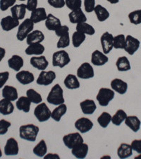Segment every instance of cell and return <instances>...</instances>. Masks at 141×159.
Segmentation results:
<instances>
[{"label":"cell","mask_w":141,"mask_h":159,"mask_svg":"<svg viewBox=\"0 0 141 159\" xmlns=\"http://www.w3.org/2000/svg\"><path fill=\"white\" fill-rule=\"evenodd\" d=\"M40 128L34 124L21 125L19 128V136L22 139L34 142L36 141Z\"/></svg>","instance_id":"cell-1"},{"label":"cell","mask_w":141,"mask_h":159,"mask_svg":"<svg viewBox=\"0 0 141 159\" xmlns=\"http://www.w3.org/2000/svg\"><path fill=\"white\" fill-rule=\"evenodd\" d=\"M47 101L50 104L56 106L64 103L65 100L64 98V91L59 84H56L51 89L47 97Z\"/></svg>","instance_id":"cell-2"},{"label":"cell","mask_w":141,"mask_h":159,"mask_svg":"<svg viewBox=\"0 0 141 159\" xmlns=\"http://www.w3.org/2000/svg\"><path fill=\"white\" fill-rule=\"evenodd\" d=\"M52 61L53 66L64 68L70 63L71 57L66 51L61 50L53 53Z\"/></svg>","instance_id":"cell-3"},{"label":"cell","mask_w":141,"mask_h":159,"mask_svg":"<svg viewBox=\"0 0 141 159\" xmlns=\"http://www.w3.org/2000/svg\"><path fill=\"white\" fill-rule=\"evenodd\" d=\"M34 23L30 19H25L21 24L19 25V29L16 33V38L19 41H24L29 33L34 29Z\"/></svg>","instance_id":"cell-4"},{"label":"cell","mask_w":141,"mask_h":159,"mask_svg":"<svg viewBox=\"0 0 141 159\" xmlns=\"http://www.w3.org/2000/svg\"><path fill=\"white\" fill-rule=\"evenodd\" d=\"M115 93L112 89L101 88L97 94L96 99L99 105L102 107H106L114 98Z\"/></svg>","instance_id":"cell-5"},{"label":"cell","mask_w":141,"mask_h":159,"mask_svg":"<svg viewBox=\"0 0 141 159\" xmlns=\"http://www.w3.org/2000/svg\"><path fill=\"white\" fill-rule=\"evenodd\" d=\"M52 112L45 102H40L34 110V115L40 122H45L50 120Z\"/></svg>","instance_id":"cell-6"},{"label":"cell","mask_w":141,"mask_h":159,"mask_svg":"<svg viewBox=\"0 0 141 159\" xmlns=\"http://www.w3.org/2000/svg\"><path fill=\"white\" fill-rule=\"evenodd\" d=\"M62 140L64 145L69 149H72L77 145L84 142L83 138L79 132L69 133L68 134H66L64 136Z\"/></svg>","instance_id":"cell-7"},{"label":"cell","mask_w":141,"mask_h":159,"mask_svg":"<svg viewBox=\"0 0 141 159\" xmlns=\"http://www.w3.org/2000/svg\"><path fill=\"white\" fill-rule=\"evenodd\" d=\"M78 78L81 79H89L94 77V69L90 64L84 62L80 65L76 72Z\"/></svg>","instance_id":"cell-8"},{"label":"cell","mask_w":141,"mask_h":159,"mask_svg":"<svg viewBox=\"0 0 141 159\" xmlns=\"http://www.w3.org/2000/svg\"><path fill=\"white\" fill-rule=\"evenodd\" d=\"M100 43L102 52L105 55H108L114 48V36L108 31L104 32L100 38Z\"/></svg>","instance_id":"cell-9"},{"label":"cell","mask_w":141,"mask_h":159,"mask_svg":"<svg viewBox=\"0 0 141 159\" xmlns=\"http://www.w3.org/2000/svg\"><path fill=\"white\" fill-rule=\"evenodd\" d=\"M56 77L54 71H41L36 80V83L40 86H49L53 83Z\"/></svg>","instance_id":"cell-10"},{"label":"cell","mask_w":141,"mask_h":159,"mask_svg":"<svg viewBox=\"0 0 141 159\" xmlns=\"http://www.w3.org/2000/svg\"><path fill=\"white\" fill-rule=\"evenodd\" d=\"M140 45V40L133 37L132 35H128L126 37V42H125V47L124 50L129 55H133L137 52V50L139 49Z\"/></svg>","instance_id":"cell-11"},{"label":"cell","mask_w":141,"mask_h":159,"mask_svg":"<svg viewBox=\"0 0 141 159\" xmlns=\"http://www.w3.org/2000/svg\"><path fill=\"white\" fill-rule=\"evenodd\" d=\"M75 127L76 129L79 131L80 133L82 134H85V133L88 132L89 131H90L94 126L93 122L91 121L89 118L87 117H81L78 118L75 122Z\"/></svg>","instance_id":"cell-12"},{"label":"cell","mask_w":141,"mask_h":159,"mask_svg":"<svg viewBox=\"0 0 141 159\" xmlns=\"http://www.w3.org/2000/svg\"><path fill=\"white\" fill-rule=\"evenodd\" d=\"M30 65L38 70L44 71L49 66V61L44 55L33 56L30 60Z\"/></svg>","instance_id":"cell-13"},{"label":"cell","mask_w":141,"mask_h":159,"mask_svg":"<svg viewBox=\"0 0 141 159\" xmlns=\"http://www.w3.org/2000/svg\"><path fill=\"white\" fill-rule=\"evenodd\" d=\"M109 57L103 52L95 50L91 55V63L97 66H101L108 62Z\"/></svg>","instance_id":"cell-14"},{"label":"cell","mask_w":141,"mask_h":159,"mask_svg":"<svg viewBox=\"0 0 141 159\" xmlns=\"http://www.w3.org/2000/svg\"><path fill=\"white\" fill-rule=\"evenodd\" d=\"M2 29L4 31H10L15 28L19 27V20L15 19L12 16H7L3 18L0 22Z\"/></svg>","instance_id":"cell-15"},{"label":"cell","mask_w":141,"mask_h":159,"mask_svg":"<svg viewBox=\"0 0 141 159\" xmlns=\"http://www.w3.org/2000/svg\"><path fill=\"white\" fill-rule=\"evenodd\" d=\"M19 143L14 138H9L7 141L4 147V153L6 156H16L19 154Z\"/></svg>","instance_id":"cell-16"},{"label":"cell","mask_w":141,"mask_h":159,"mask_svg":"<svg viewBox=\"0 0 141 159\" xmlns=\"http://www.w3.org/2000/svg\"><path fill=\"white\" fill-rule=\"evenodd\" d=\"M16 78L22 85H28L35 81V76L33 74L27 70L18 71L16 74Z\"/></svg>","instance_id":"cell-17"},{"label":"cell","mask_w":141,"mask_h":159,"mask_svg":"<svg viewBox=\"0 0 141 159\" xmlns=\"http://www.w3.org/2000/svg\"><path fill=\"white\" fill-rule=\"evenodd\" d=\"M68 19L69 21L73 24H78L80 23L87 21V17L81 8L73 10L69 13Z\"/></svg>","instance_id":"cell-18"},{"label":"cell","mask_w":141,"mask_h":159,"mask_svg":"<svg viewBox=\"0 0 141 159\" xmlns=\"http://www.w3.org/2000/svg\"><path fill=\"white\" fill-rule=\"evenodd\" d=\"M110 86L113 91H116L119 94L124 95L127 92L128 84L121 79H114L110 83Z\"/></svg>","instance_id":"cell-19"},{"label":"cell","mask_w":141,"mask_h":159,"mask_svg":"<svg viewBox=\"0 0 141 159\" xmlns=\"http://www.w3.org/2000/svg\"><path fill=\"white\" fill-rule=\"evenodd\" d=\"M47 14L46 9L44 7H39V8L35 9L31 11L30 19L34 24H38V23L42 22L45 20L47 19Z\"/></svg>","instance_id":"cell-20"},{"label":"cell","mask_w":141,"mask_h":159,"mask_svg":"<svg viewBox=\"0 0 141 159\" xmlns=\"http://www.w3.org/2000/svg\"><path fill=\"white\" fill-rule=\"evenodd\" d=\"M26 4H15L11 8V16L17 20H23L26 14Z\"/></svg>","instance_id":"cell-21"},{"label":"cell","mask_w":141,"mask_h":159,"mask_svg":"<svg viewBox=\"0 0 141 159\" xmlns=\"http://www.w3.org/2000/svg\"><path fill=\"white\" fill-rule=\"evenodd\" d=\"M45 46L42 43H33L29 45L25 50V53L29 56H40L44 53Z\"/></svg>","instance_id":"cell-22"},{"label":"cell","mask_w":141,"mask_h":159,"mask_svg":"<svg viewBox=\"0 0 141 159\" xmlns=\"http://www.w3.org/2000/svg\"><path fill=\"white\" fill-rule=\"evenodd\" d=\"M45 35L40 30H33L26 38V43L29 45L33 43H42L45 40Z\"/></svg>","instance_id":"cell-23"},{"label":"cell","mask_w":141,"mask_h":159,"mask_svg":"<svg viewBox=\"0 0 141 159\" xmlns=\"http://www.w3.org/2000/svg\"><path fill=\"white\" fill-rule=\"evenodd\" d=\"M88 145L86 143H81L71 149V153L76 158L83 159L88 153Z\"/></svg>","instance_id":"cell-24"},{"label":"cell","mask_w":141,"mask_h":159,"mask_svg":"<svg viewBox=\"0 0 141 159\" xmlns=\"http://www.w3.org/2000/svg\"><path fill=\"white\" fill-rule=\"evenodd\" d=\"M81 109L85 115L93 114L97 109V106L93 100L86 99L80 102Z\"/></svg>","instance_id":"cell-25"},{"label":"cell","mask_w":141,"mask_h":159,"mask_svg":"<svg viewBox=\"0 0 141 159\" xmlns=\"http://www.w3.org/2000/svg\"><path fill=\"white\" fill-rule=\"evenodd\" d=\"M2 97L11 101H14L19 98L16 88L11 86H4L2 89Z\"/></svg>","instance_id":"cell-26"},{"label":"cell","mask_w":141,"mask_h":159,"mask_svg":"<svg viewBox=\"0 0 141 159\" xmlns=\"http://www.w3.org/2000/svg\"><path fill=\"white\" fill-rule=\"evenodd\" d=\"M124 122L125 125L129 127L133 132H138L140 129L141 122L137 116H135V115L127 116Z\"/></svg>","instance_id":"cell-27"},{"label":"cell","mask_w":141,"mask_h":159,"mask_svg":"<svg viewBox=\"0 0 141 159\" xmlns=\"http://www.w3.org/2000/svg\"><path fill=\"white\" fill-rule=\"evenodd\" d=\"M64 84L66 88L70 90L78 89L81 86V84L78 79V76L71 74H68L66 76L64 80Z\"/></svg>","instance_id":"cell-28"},{"label":"cell","mask_w":141,"mask_h":159,"mask_svg":"<svg viewBox=\"0 0 141 159\" xmlns=\"http://www.w3.org/2000/svg\"><path fill=\"white\" fill-rule=\"evenodd\" d=\"M45 27L47 29L51 31H55V30L60 26L61 25V20L52 14H49L45 20Z\"/></svg>","instance_id":"cell-29"},{"label":"cell","mask_w":141,"mask_h":159,"mask_svg":"<svg viewBox=\"0 0 141 159\" xmlns=\"http://www.w3.org/2000/svg\"><path fill=\"white\" fill-rule=\"evenodd\" d=\"M8 65L11 70L19 71L24 65V60L20 56L18 55H14L8 60Z\"/></svg>","instance_id":"cell-30"},{"label":"cell","mask_w":141,"mask_h":159,"mask_svg":"<svg viewBox=\"0 0 141 159\" xmlns=\"http://www.w3.org/2000/svg\"><path fill=\"white\" fill-rule=\"evenodd\" d=\"M14 106L11 101L3 98L0 100V114L3 115H9L13 113Z\"/></svg>","instance_id":"cell-31"},{"label":"cell","mask_w":141,"mask_h":159,"mask_svg":"<svg viewBox=\"0 0 141 159\" xmlns=\"http://www.w3.org/2000/svg\"><path fill=\"white\" fill-rule=\"evenodd\" d=\"M95 14L97 20L99 22H104L109 19L110 14L108 10L105 7H102L101 4H97L94 9Z\"/></svg>","instance_id":"cell-32"},{"label":"cell","mask_w":141,"mask_h":159,"mask_svg":"<svg viewBox=\"0 0 141 159\" xmlns=\"http://www.w3.org/2000/svg\"><path fill=\"white\" fill-rule=\"evenodd\" d=\"M133 149L131 146L126 143H122L119 145L117 149V155L119 158L124 159L132 156Z\"/></svg>","instance_id":"cell-33"},{"label":"cell","mask_w":141,"mask_h":159,"mask_svg":"<svg viewBox=\"0 0 141 159\" xmlns=\"http://www.w3.org/2000/svg\"><path fill=\"white\" fill-rule=\"evenodd\" d=\"M30 106H31V101H30V99L27 96L20 97L19 98L17 99V101L16 102L17 109L19 110H21V111L25 112V113L30 112Z\"/></svg>","instance_id":"cell-34"},{"label":"cell","mask_w":141,"mask_h":159,"mask_svg":"<svg viewBox=\"0 0 141 159\" xmlns=\"http://www.w3.org/2000/svg\"><path fill=\"white\" fill-rule=\"evenodd\" d=\"M67 112V106L65 103L59 105L57 107L53 110L51 114V117L56 122H59L61 117Z\"/></svg>","instance_id":"cell-35"},{"label":"cell","mask_w":141,"mask_h":159,"mask_svg":"<svg viewBox=\"0 0 141 159\" xmlns=\"http://www.w3.org/2000/svg\"><path fill=\"white\" fill-rule=\"evenodd\" d=\"M116 66L117 70L119 71H121V72L129 71L131 69L130 61L126 56H122V57H119L117 59L116 61Z\"/></svg>","instance_id":"cell-36"},{"label":"cell","mask_w":141,"mask_h":159,"mask_svg":"<svg viewBox=\"0 0 141 159\" xmlns=\"http://www.w3.org/2000/svg\"><path fill=\"white\" fill-rule=\"evenodd\" d=\"M33 152L35 156H38V157H44L47 153V147L45 141L44 139L40 140V142L33 148Z\"/></svg>","instance_id":"cell-37"},{"label":"cell","mask_w":141,"mask_h":159,"mask_svg":"<svg viewBox=\"0 0 141 159\" xmlns=\"http://www.w3.org/2000/svg\"><path fill=\"white\" fill-rule=\"evenodd\" d=\"M76 29L77 31L81 32L88 35H93L95 33V29H94V27L87 22H83L76 24Z\"/></svg>","instance_id":"cell-38"},{"label":"cell","mask_w":141,"mask_h":159,"mask_svg":"<svg viewBox=\"0 0 141 159\" xmlns=\"http://www.w3.org/2000/svg\"><path fill=\"white\" fill-rule=\"evenodd\" d=\"M127 117V114L124 110H118L113 116L112 117V122L114 125L120 126L123 122H124Z\"/></svg>","instance_id":"cell-39"},{"label":"cell","mask_w":141,"mask_h":159,"mask_svg":"<svg viewBox=\"0 0 141 159\" xmlns=\"http://www.w3.org/2000/svg\"><path fill=\"white\" fill-rule=\"evenodd\" d=\"M86 35L84 34V33L79 32V31H75L72 35V38H71V40H72V45L74 48H79L80 46L83 44L84 41L86 40Z\"/></svg>","instance_id":"cell-40"},{"label":"cell","mask_w":141,"mask_h":159,"mask_svg":"<svg viewBox=\"0 0 141 159\" xmlns=\"http://www.w3.org/2000/svg\"><path fill=\"white\" fill-rule=\"evenodd\" d=\"M26 96L34 104H39L42 101L41 95L33 89H29L26 91Z\"/></svg>","instance_id":"cell-41"},{"label":"cell","mask_w":141,"mask_h":159,"mask_svg":"<svg viewBox=\"0 0 141 159\" xmlns=\"http://www.w3.org/2000/svg\"><path fill=\"white\" fill-rule=\"evenodd\" d=\"M111 122L112 115L107 112H102V114L97 117V122L102 128H107Z\"/></svg>","instance_id":"cell-42"},{"label":"cell","mask_w":141,"mask_h":159,"mask_svg":"<svg viewBox=\"0 0 141 159\" xmlns=\"http://www.w3.org/2000/svg\"><path fill=\"white\" fill-rule=\"evenodd\" d=\"M129 19L130 24L139 25L141 24V9L135 10L129 14Z\"/></svg>","instance_id":"cell-43"},{"label":"cell","mask_w":141,"mask_h":159,"mask_svg":"<svg viewBox=\"0 0 141 159\" xmlns=\"http://www.w3.org/2000/svg\"><path fill=\"white\" fill-rule=\"evenodd\" d=\"M126 37L124 34H119L114 37V48L117 50L124 49Z\"/></svg>","instance_id":"cell-44"},{"label":"cell","mask_w":141,"mask_h":159,"mask_svg":"<svg viewBox=\"0 0 141 159\" xmlns=\"http://www.w3.org/2000/svg\"><path fill=\"white\" fill-rule=\"evenodd\" d=\"M70 45V35L69 33H67L63 36L59 37L57 43H56V48L59 49H64L67 48Z\"/></svg>","instance_id":"cell-45"},{"label":"cell","mask_w":141,"mask_h":159,"mask_svg":"<svg viewBox=\"0 0 141 159\" xmlns=\"http://www.w3.org/2000/svg\"><path fill=\"white\" fill-rule=\"evenodd\" d=\"M65 5L71 11L81 8V0H65Z\"/></svg>","instance_id":"cell-46"},{"label":"cell","mask_w":141,"mask_h":159,"mask_svg":"<svg viewBox=\"0 0 141 159\" xmlns=\"http://www.w3.org/2000/svg\"><path fill=\"white\" fill-rule=\"evenodd\" d=\"M16 0H0V10L5 11L16 4Z\"/></svg>","instance_id":"cell-47"},{"label":"cell","mask_w":141,"mask_h":159,"mask_svg":"<svg viewBox=\"0 0 141 159\" xmlns=\"http://www.w3.org/2000/svg\"><path fill=\"white\" fill-rule=\"evenodd\" d=\"M11 123L4 119L0 120V135H4L8 132L9 128L11 127Z\"/></svg>","instance_id":"cell-48"},{"label":"cell","mask_w":141,"mask_h":159,"mask_svg":"<svg viewBox=\"0 0 141 159\" xmlns=\"http://www.w3.org/2000/svg\"><path fill=\"white\" fill-rule=\"evenodd\" d=\"M95 6V0H84V9L87 13L93 12Z\"/></svg>","instance_id":"cell-49"},{"label":"cell","mask_w":141,"mask_h":159,"mask_svg":"<svg viewBox=\"0 0 141 159\" xmlns=\"http://www.w3.org/2000/svg\"><path fill=\"white\" fill-rule=\"evenodd\" d=\"M47 3L55 9H61L65 6V0H47Z\"/></svg>","instance_id":"cell-50"},{"label":"cell","mask_w":141,"mask_h":159,"mask_svg":"<svg viewBox=\"0 0 141 159\" xmlns=\"http://www.w3.org/2000/svg\"><path fill=\"white\" fill-rule=\"evenodd\" d=\"M55 34L57 37H61V36H63V35H64L66 34H67V33H69V28L67 25H61L59 27L57 28L55 30Z\"/></svg>","instance_id":"cell-51"},{"label":"cell","mask_w":141,"mask_h":159,"mask_svg":"<svg viewBox=\"0 0 141 159\" xmlns=\"http://www.w3.org/2000/svg\"><path fill=\"white\" fill-rule=\"evenodd\" d=\"M9 78V71H3L0 72V89L3 88V86L7 83V80Z\"/></svg>","instance_id":"cell-52"},{"label":"cell","mask_w":141,"mask_h":159,"mask_svg":"<svg viewBox=\"0 0 141 159\" xmlns=\"http://www.w3.org/2000/svg\"><path fill=\"white\" fill-rule=\"evenodd\" d=\"M133 151L138 153H141V139H134L130 143Z\"/></svg>","instance_id":"cell-53"},{"label":"cell","mask_w":141,"mask_h":159,"mask_svg":"<svg viewBox=\"0 0 141 159\" xmlns=\"http://www.w3.org/2000/svg\"><path fill=\"white\" fill-rule=\"evenodd\" d=\"M38 1L37 0H27L26 8L29 11H33V10L37 8Z\"/></svg>","instance_id":"cell-54"},{"label":"cell","mask_w":141,"mask_h":159,"mask_svg":"<svg viewBox=\"0 0 141 159\" xmlns=\"http://www.w3.org/2000/svg\"><path fill=\"white\" fill-rule=\"evenodd\" d=\"M45 159H50V158H57V159H59L60 158V156H59L57 153H48V154H46L44 157H43Z\"/></svg>","instance_id":"cell-55"},{"label":"cell","mask_w":141,"mask_h":159,"mask_svg":"<svg viewBox=\"0 0 141 159\" xmlns=\"http://www.w3.org/2000/svg\"><path fill=\"white\" fill-rule=\"evenodd\" d=\"M5 55H6V50L3 48L0 47V62H1L2 60L5 57Z\"/></svg>","instance_id":"cell-56"},{"label":"cell","mask_w":141,"mask_h":159,"mask_svg":"<svg viewBox=\"0 0 141 159\" xmlns=\"http://www.w3.org/2000/svg\"><path fill=\"white\" fill-rule=\"evenodd\" d=\"M107 1L112 4H116L119 2V0H107Z\"/></svg>","instance_id":"cell-57"},{"label":"cell","mask_w":141,"mask_h":159,"mask_svg":"<svg viewBox=\"0 0 141 159\" xmlns=\"http://www.w3.org/2000/svg\"><path fill=\"white\" fill-rule=\"evenodd\" d=\"M135 159H137V158H141V153H139V155L137 156H135Z\"/></svg>","instance_id":"cell-58"},{"label":"cell","mask_w":141,"mask_h":159,"mask_svg":"<svg viewBox=\"0 0 141 159\" xmlns=\"http://www.w3.org/2000/svg\"><path fill=\"white\" fill-rule=\"evenodd\" d=\"M2 156V151L1 150V148H0V158H1Z\"/></svg>","instance_id":"cell-59"},{"label":"cell","mask_w":141,"mask_h":159,"mask_svg":"<svg viewBox=\"0 0 141 159\" xmlns=\"http://www.w3.org/2000/svg\"><path fill=\"white\" fill-rule=\"evenodd\" d=\"M19 1H22V2H24V1H25V0H19Z\"/></svg>","instance_id":"cell-60"}]
</instances>
